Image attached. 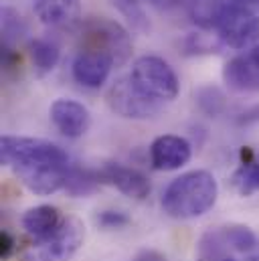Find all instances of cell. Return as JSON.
I'll list each match as a JSON object with an SVG mask.
<instances>
[{
    "label": "cell",
    "instance_id": "obj_10",
    "mask_svg": "<svg viewBox=\"0 0 259 261\" xmlns=\"http://www.w3.org/2000/svg\"><path fill=\"white\" fill-rule=\"evenodd\" d=\"M114 59L101 51H95V49H79V53L75 55L73 59V79L83 85V87H89V89H97L101 87L112 69H114Z\"/></svg>",
    "mask_w": 259,
    "mask_h": 261
},
{
    "label": "cell",
    "instance_id": "obj_3",
    "mask_svg": "<svg viewBox=\"0 0 259 261\" xmlns=\"http://www.w3.org/2000/svg\"><path fill=\"white\" fill-rule=\"evenodd\" d=\"M130 79L146 97L162 106L174 101L180 91V83L174 69L156 55H144L136 59L130 71Z\"/></svg>",
    "mask_w": 259,
    "mask_h": 261
},
{
    "label": "cell",
    "instance_id": "obj_29",
    "mask_svg": "<svg viewBox=\"0 0 259 261\" xmlns=\"http://www.w3.org/2000/svg\"><path fill=\"white\" fill-rule=\"evenodd\" d=\"M128 2H140V0H128Z\"/></svg>",
    "mask_w": 259,
    "mask_h": 261
},
{
    "label": "cell",
    "instance_id": "obj_11",
    "mask_svg": "<svg viewBox=\"0 0 259 261\" xmlns=\"http://www.w3.org/2000/svg\"><path fill=\"white\" fill-rule=\"evenodd\" d=\"M49 118H51L53 126L57 128V132H61L65 138H71V140L85 136L91 126L89 110L83 103H79L75 99H67V97L55 99L51 103Z\"/></svg>",
    "mask_w": 259,
    "mask_h": 261
},
{
    "label": "cell",
    "instance_id": "obj_23",
    "mask_svg": "<svg viewBox=\"0 0 259 261\" xmlns=\"http://www.w3.org/2000/svg\"><path fill=\"white\" fill-rule=\"evenodd\" d=\"M154 8L160 12H174V10H187L189 0H148Z\"/></svg>",
    "mask_w": 259,
    "mask_h": 261
},
{
    "label": "cell",
    "instance_id": "obj_30",
    "mask_svg": "<svg viewBox=\"0 0 259 261\" xmlns=\"http://www.w3.org/2000/svg\"><path fill=\"white\" fill-rule=\"evenodd\" d=\"M255 6H257V8H259V0H257V2H255Z\"/></svg>",
    "mask_w": 259,
    "mask_h": 261
},
{
    "label": "cell",
    "instance_id": "obj_1",
    "mask_svg": "<svg viewBox=\"0 0 259 261\" xmlns=\"http://www.w3.org/2000/svg\"><path fill=\"white\" fill-rule=\"evenodd\" d=\"M0 162L35 195L47 196L65 189L71 160L55 142L29 136H2Z\"/></svg>",
    "mask_w": 259,
    "mask_h": 261
},
{
    "label": "cell",
    "instance_id": "obj_8",
    "mask_svg": "<svg viewBox=\"0 0 259 261\" xmlns=\"http://www.w3.org/2000/svg\"><path fill=\"white\" fill-rule=\"evenodd\" d=\"M191 156H193V146L183 136L164 134L150 144V164L154 170L160 172H172L183 168L185 164H189Z\"/></svg>",
    "mask_w": 259,
    "mask_h": 261
},
{
    "label": "cell",
    "instance_id": "obj_2",
    "mask_svg": "<svg viewBox=\"0 0 259 261\" xmlns=\"http://www.w3.org/2000/svg\"><path fill=\"white\" fill-rule=\"evenodd\" d=\"M219 196V185L206 170H191L174 178L164 195L162 211L176 221H191L209 213Z\"/></svg>",
    "mask_w": 259,
    "mask_h": 261
},
{
    "label": "cell",
    "instance_id": "obj_28",
    "mask_svg": "<svg viewBox=\"0 0 259 261\" xmlns=\"http://www.w3.org/2000/svg\"><path fill=\"white\" fill-rule=\"evenodd\" d=\"M223 261H237V259H233V257H229V259H223Z\"/></svg>",
    "mask_w": 259,
    "mask_h": 261
},
{
    "label": "cell",
    "instance_id": "obj_16",
    "mask_svg": "<svg viewBox=\"0 0 259 261\" xmlns=\"http://www.w3.org/2000/svg\"><path fill=\"white\" fill-rule=\"evenodd\" d=\"M231 187L241 196H251L259 191V160L249 150H243V162L231 174Z\"/></svg>",
    "mask_w": 259,
    "mask_h": 261
},
{
    "label": "cell",
    "instance_id": "obj_21",
    "mask_svg": "<svg viewBox=\"0 0 259 261\" xmlns=\"http://www.w3.org/2000/svg\"><path fill=\"white\" fill-rule=\"evenodd\" d=\"M114 6H118V10L128 18V22L132 24V29L136 31H150V22H148V16L146 12L142 10L140 2H128V0H114Z\"/></svg>",
    "mask_w": 259,
    "mask_h": 261
},
{
    "label": "cell",
    "instance_id": "obj_14",
    "mask_svg": "<svg viewBox=\"0 0 259 261\" xmlns=\"http://www.w3.org/2000/svg\"><path fill=\"white\" fill-rule=\"evenodd\" d=\"M20 223H22V229L27 231V235H31L35 241H41V239H47L49 235H53L61 227L63 217L57 206L37 204L22 215Z\"/></svg>",
    "mask_w": 259,
    "mask_h": 261
},
{
    "label": "cell",
    "instance_id": "obj_7",
    "mask_svg": "<svg viewBox=\"0 0 259 261\" xmlns=\"http://www.w3.org/2000/svg\"><path fill=\"white\" fill-rule=\"evenodd\" d=\"M108 106L112 108L114 114H118L120 118L126 120H148L154 118L156 114H160V110L164 108L162 103L146 97L128 77L118 79L110 91H108Z\"/></svg>",
    "mask_w": 259,
    "mask_h": 261
},
{
    "label": "cell",
    "instance_id": "obj_17",
    "mask_svg": "<svg viewBox=\"0 0 259 261\" xmlns=\"http://www.w3.org/2000/svg\"><path fill=\"white\" fill-rule=\"evenodd\" d=\"M225 8L229 6H225L221 0H189L187 14L200 29H215Z\"/></svg>",
    "mask_w": 259,
    "mask_h": 261
},
{
    "label": "cell",
    "instance_id": "obj_19",
    "mask_svg": "<svg viewBox=\"0 0 259 261\" xmlns=\"http://www.w3.org/2000/svg\"><path fill=\"white\" fill-rule=\"evenodd\" d=\"M0 18H2V47L12 49L14 43L20 41L22 35L27 33V24H24L22 16L12 6H2Z\"/></svg>",
    "mask_w": 259,
    "mask_h": 261
},
{
    "label": "cell",
    "instance_id": "obj_4",
    "mask_svg": "<svg viewBox=\"0 0 259 261\" xmlns=\"http://www.w3.org/2000/svg\"><path fill=\"white\" fill-rule=\"evenodd\" d=\"M81 47L110 55L116 67H122L132 57V39L128 31L120 22L108 18H89L83 22Z\"/></svg>",
    "mask_w": 259,
    "mask_h": 261
},
{
    "label": "cell",
    "instance_id": "obj_6",
    "mask_svg": "<svg viewBox=\"0 0 259 261\" xmlns=\"http://www.w3.org/2000/svg\"><path fill=\"white\" fill-rule=\"evenodd\" d=\"M215 31L225 47L235 51H245L257 45L259 16L245 6H229L221 14Z\"/></svg>",
    "mask_w": 259,
    "mask_h": 261
},
{
    "label": "cell",
    "instance_id": "obj_18",
    "mask_svg": "<svg viewBox=\"0 0 259 261\" xmlns=\"http://www.w3.org/2000/svg\"><path fill=\"white\" fill-rule=\"evenodd\" d=\"M97 185H101V182H99L97 172L87 170V168L71 166V172H69V178H67L65 191H67L71 196H87L95 191V187H97Z\"/></svg>",
    "mask_w": 259,
    "mask_h": 261
},
{
    "label": "cell",
    "instance_id": "obj_24",
    "mask_svg": "<svg viewBox=\"0 0 259 261\" xmlns=\"http://www.w3.org/2000/svg\"><path fill=\"white\" fill-rule=\"evenodd\" d=\"M14 237L8 233V231H2L0 233V257L2 259H8L12 253H14Z\"/></svg>",
    "mask_w": 259,
    "mask_h": 261
},
{
    "label": "cell",
    "instance_id": "obj_9",
    "mask_svg": "<svg viewBox=\"0 0 259 261\" xmlns=\"http://www.w3.org/2000/svg\"><path fill=\"white\" fill-rule=\"evenodd\" d=\"M223 81L237 93L259 91V45L227 61L223 67Z\"/></svg>",
    "mask_w": 259,
    "mask_h": 261
},
{
    "label": "cell",
    "instance_id": "obj_22",
    "mask_svg": "<svg viewBox=\"0 0 259 261\" xmlns=\"http://www.w3.org/2000/svg\"><path fill=\"white\" fill-rule=\"evenodd\" d=\"M95 223L103 231H118V229L128 227L132 219L124 211H99L95 217Z\"/></svg>",
    "mask_w": 259,
    "mask_h": 261
},
{
    "label": "cell",
    "instance_id": "obj_13",
    "mask_svg": "<svg viewBox=\"0 0 259 261\" xmlns=\"http://www.w3.org/2000/svg\"><path fill=\"white\" fill-rule=\"evenodd\" d=\"M37 18L53 29L73 27L81 14V0H33Z\"/></svg>",
    "mask_w": 259,
    "mask_h": 261
},
{
    "label": "cell",
    "instance_id": "obj_25",
    "mask_svg": "<svg viewBox=\"0 0 259 261\" xmlns=\"http://www.w3.org/2000/svg\"><path fill=\"white\" fill-rule=\"evenodd\" d=\"M237 122H239V126H253V124H259V106L247 110V112H243Z\"/></svg>",
    "mask_w": 259,
    "mask_h": 261
},
{
    "label": "cell",
    "instance_id": "obj_12",
    "mask_svg": "<svg viewBox=\"0 0 259 261\" xmlns=\"http://www.w3.org/2000/svg\"><path fill=\"white\" fill-rule=\"evenodd\" d=\"M99 182L101 185H110L116 187L122 195L130 196V198H146L150 195V180L146 174H142L136 168L124 166L120 162H108L97 170Z\"/></svg>",
    "mask_w": 259,
    "mask_h": 261
},
{
    "label": "cell",
    "instance_id": "obj_5",
    "mask_svg": "<svg viewBox=\"0 0 259 261\" xmlns=\"http://www.w3.org/2000/svg\"><path fill=\"white\" fill-rule=\"evenodd\" d=\"M85 239L83 221L77 217L63 219L61 227L47 239L35 241L22 255V261H71Z\"/></svg>",
    "mask_w": 259,
    "mask_h": 261
},
{
    "label": "cell",
    "instance_id": "obj_15",
    "mask_svg": "<svg viewBox=\"0 0 259 261\" xmlns=\"http://www.w3.org/2000/svg\"><path fill=\"white\" fill-rule=\"evenodd\" d=\"M29 53H31V61H33V69L37 77H45L47 73H51L61 59L59 45L47 37L33 39L29 43Z\"/></svg>",
    "mask_w": 259,
    "mask_h": 261
},
{
    "label": "cell",
    "instance_id": "obj_26",
    "mask_svg": "<svg viewBox=\"0 0 259 261\" xmlns=\"http://www.w3.org/2000/svg\"><path fill=\"white\" fill-rule=\"evenodd\" d=\"M134 261H166V257L156 249H144L134 257Z\"/></svg>",
    "mask_w": 259,
    "mask_h": 261
},
{
    "label": "cell",
    "instance_id": "obj_27",
    "mask_svg": "<svg viewBox=\"0 0 259 261\" xmlns=\"http://www.w3.org/2000/svg\"><path fill=\"white\" fill-rule=\"evenodd\" d=\"M225 6H245V8H249L251 4H255L257 0H221Z\"/></svg>",
    "mask_w": 259,
    "mask_h": 261
},
{
    "label": "cell",
    "instance_id": "obj_20",
    "mask_svg": "<svg viewBox=\"0 0 259 261\" xmlns=\"http://www.w3.org/2000/svg\"><path fill=\"white\" fill-rule=\"evenodd\" d=\"M196 103L206 116H219L225 110V95L219 87L206 85L196 91Z\"/></svg>",
    "mask_w": 259,
    "mask_h": 261
}]
</instances>
